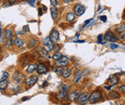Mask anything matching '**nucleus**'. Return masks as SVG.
I'll list each match as a JSON object with an SVG mask.
<instances>
[{
    "label": "nucleus",
    "instance_id": "f257e3e1",
    "mask_svg": "<svg viewBox=\"0 0 125 105\" xmlns=\"http://www.w3.org/2000/svg\"><path fill=\"white\" fill-rule=\"evenodd\" d=\"M102 95L99 91H94L91 93V94L89 95L88 97V102L90 104H94L96 103L101 99Z\"/></svg>",
    "mask_w": 125,
    "mask_h": 105
},
{
    "label": "nucleus",
    "instance_id": "f03ea898",
    "mask_svg": "<svg viewBox=\"0 0 125 105\" xmlns=\"http://www.w3.org/2000/svg\"><path fill=\"white\" fill-rule=\"evenodd\" d=\"M74 14L75 15L78 16V17H80L81 16L82 14H83V13L85 12V10H86V8L84 6H83L82 4H76L75 6H74Z\"/></svg>",
    "mask_w": 125,
    "mask_h": 105
},
{
    "label": "nucleus",
    "instance_id": "7ed1b4c3",
    "mask_svg": "<svg viewBox=\"0 0 125 105\" xmlns=\"http://www.w3.org/2000/svg\"><path fill=\"white\" fill-rule=\"evenodd\" d=\"M88 97H89V94L88 93H82L81 94H80L77 99V102L78 104L80 105H84L87 102V101L88 100Z\"/></svg>",
    "mask_w": 125,
    "mask_h": 105
},
{
    "label": "nucleus",
    "instance_id": "20e7f679",
    "mask_svg": "<svg viewBox=\"0 0 125 105\" xmlns=\"http://www.w3.org/2000/svg\"><path fill=\"white\" fill-rule=\"evenodd\" d=\"M43 44L45 45L48 52H51L53 49L54 45L52 44V41L50 39L49 37H47L46 38L43 39Z\"/></svg>",
    "mask_w": 125,
    "mask_h": 105
},
{
    "label": "nucleus",
    "instance_id": "39448f33",
    "mask_svg": "<svg viewBox=\"0 0 125 105\" xmlns=\"http://www.w3.org/2000/svg\"><path fill=\"white\" fill-rule=\"evenodd\" d=\"M13 79H15V81L17 83H23L25 81V75L20 72H15L13 75Z\"/></svg>",
    "mask_w": 125,
    "mask_h": 105
},
{
    "label": "nucleus",
    "instance_id": "423d86ee",
    "mask_svg": "<svg viewBox=\"0 0 125 105\" xmlns=\"http://www.w3.org/2000/svg\"><path fill=\"white\" fill-rule=\"evenodd\" d=\"M68 62H69V59L66 56H63L59 60L57 61L55 64L58 67H65L68 64Z\"/></svg>",
    "mask_w": 125,
    "mask_h": 105
},
{
    "label": "nucleus",
    "instance_id": "0eeeda50",
    "mask_svg": "<svg viewBox=\"0 0 125 105\" xmlns=\"http://www.w3.org/2000/svg\"><path fill=\"white\" fill-rule=\"evenodd\" d=\"M37 79H38V77L37 76H36V75L31 76L30 77H29L28 79H26L25 84L28 86H33L37 82Z\"/></svg>",
    "mask_w": 125,
    "mask_h": 105
},
{
    "label": "nucleus",
    "instance_id": "6e6552de",
    "mask_svg": "<svg viewBox=\"0 0 125 105\" xmlns=\"http://www.w3.org/2000/svg\"><path fill=\"white\" fill-rule=\"evenodd\" d=\"M49 37L53 42H57L59 40V32L57 30L53 29L51 31Z\"/></svg>",
    "mask_w": 125,
    "mask_h": 105
},
{
    "label": "nucleus",
    "instance_id": "1a4fd4ad",
    "mask_svg": "<svg viewBox=\"0 0 125 105\" xmlns=\"http://www.w3.org/2000/svg\"><path fill=\"white\" fill-rule=\"evenodd\" d=\"M104 39L106 40V41L114 42V41L117 40L118 38H117V37L115 36L112 32L109 31V32H106V34H105V36H104Z\"/></svg>",
    "mask_w": 125,
    "mask_h": 105
},
{
    "label": "nucleus",
    "instance_id": "9d476101",
    "mask_svg": "<svg viewBox=\"0 0 125 105\" xmlns=\"http://www.w3.org/2000/svg\"><path fill=\"white\" fill-rule=\"evenodd\" d=\"M37 71L38 74H43L48 72V68L44 64H40L37 67Z\"/></svg>",
    "mask_w": 125,
    "mask_h": 105
},
{
    "label": "nucleus",
    "instance_id": "9b49d317",
    "mask_svg": "<svg viewBox=\"0 0 125 105\" xmlns=\"http://www.w3.org/2000/svg\"><path fill=\"white\" fill-rule=\"evenodd\" d=\"M78 96H79L78 92L77 91H74V92H71V93L68 95V99L69 101H71V102H74V101L77 100V99H78Z\"/></svg>",
    "mask_w": 125,
    "mask_h": 105
},
{
    "label": "nucleus",
    "instance_id": "f8f14e48",
    "mask_svg": "<svg viewBox=\"0 0 125 105\" xmlns=\"http://www.w3.org/2000/svg\"><path fill=\"white\" fill-rule=\"evenodd\" d=\"M50 13H51V17L52 19L55 20L58 18V9L55 6H52L50 7Z\"/></svg>",
    "mask_w": 125,
    "mask_h": 105
},
{
    "label": "nucleus",
    "instance_id": "ddd939ff",
    "mask_svg": "<svg viewBox=\"0 0 125 105\" xmlns=\"http://www.w3.org/2000/svg\"><path fill=\"white\" fill-rule=\"evenodd\" d=\"M71 74V68L68 67H66L62 72V76L63 78H68L70 75Z\"/></svg>",
    "mask_w": 125,
    "mask_h": 105
},
{
    "label": "nucleus",
    "instance_id": "4468645a",
    "mask_svg": "<svg viewBox=\"0 0 125 105\" xmlns=\"http://www.w3.org/2000/svg\"><path fill=\"white\" fill-rule=\"evenodd\" d=\"M66 95H67V91L60 90V91L58 92V95L56 96V98H57V99H58V100H62V99H63L66 97Z\"/></svg>",
    "mask_w": 125,
    "mask_h": 105
},
{
    "label": "nucleus",
    "instance_id": "2eb2a0df",
    "mask_svg": "<svg viewBox=\"0 0 125 105\" xmlns=\"http://www.w3.org/2000/svg\"><path fill=\"white\" fill-rule=\"evenodd\" d=\"M14 44L17 47H22L24 46V41L22 39H20V38H16L15 40H14Z\"/></svg>",
    "mask_w": 125,
    "mask_h": 105
},
{
    "label": "nucleus",
    "instance_id": "dca6fc26",
    "mask_svg": "<svg viewBox=\"0 0 125 105\" xmlns=\"http://www.w3.org/2000/svg\"><path fill=\"white\" fill-rule=\"evenodd\" d=\"M37 64H30V65L28 66V67H27V72L28 73H32V72H34L35 70H37Z\"/></svg>",
    "mask_w": 125,
    "mask_h": 105
},
{
    "label": "nucleus",
    "instance_id": "f3484780",
    "mask_svg": "<svg viewBox=\"0 0 125 105\" xmlns=\"http://www.w3.org/2000/svg\"><path fill=\"white\" fill-rule=\"evenodd\" d=\"M109 82L111 83V85H116L119 82V79L115 76V75H111L109 77Z\"/></svg>",
    "mask_w": 125,
    "mask_h": 105
},
{
    "label": "nucleus",
    "instance_id": "a211bd4d",
    "mask_svg": "<svg viewBox=\"0 0 125 105\" xmlns=\"http://www.w3.org/2000/svg\"><path fill=\"white\" fill-rule=\"evenodd\" d=\"M81 77H82V72L80 70H77L74 74V81L75 83H77L81 79Z\"/></svg>",
    "mask_w": 125,
    "mask_h": 105
},
{
    "label": "nucleus",
    "instance_id": "6ab92c4d",
    "mask_svg": "<svg viewBox=\"0 0 125 105\" xmlns=\"http://www.w3.org/2000/svg\"><path fill=\"white\" fill-rule=\"evenodd\" d=\"M8 84H9V82H8V81L6 80V79L1 81H0V90H4V89L7 87Z\"/></svg>",
    "mask_w": 125,
    "mask_h": 105
},
{
    "label": "nucleus",
    "instance_id": "aec40b11",
    "mask_svg": "<svg viewBox=\"0 0 125 105\" xmlns=\"http://www.w3.org/2000/svg\"><path fill=\"white\" fill-rule=\"evenodd\" d=\"M75 14H74V13H72V12H70V13L67 14V15H66V20H67L68 22H73V21L75 19Z\"/></svg>",
    "mask_w": 125,
    "mask_h": 105
},
{
    "label": "nucleus",
    "instance_id": "412c9836",
    "mask_svg": "<svg viewBox=\"0 0 125 105\" xmlns=\"http://www.w3.org/2000/svg\"><path fill=\"white\" fill-rule=\"evenodd\" d=\"M109 96L111 98L117 99V98H119L120 97V94L118 92H117V91H111L110 93H109Z\"/></svg>",
    "mask_w": 125,
    "mask_h": 105
},
{
    "label": "nucleus",
    "instance_id": "4be33fe9",
    "mask_svg": "<svg viewBox=\"0 0 125 105\" xmlns=\"http://www.w3.org/2000/svg\"><path fill=\"white\" fill-rule=\"evenodd\" d=\"M36 45H37V41L35 39H31L27 44V47L29 48H33Z\"/></svg>",
    "mask_w": 125,
    "mask_h": 105
},
{
    "label": "nucleus",
    "instance_id": "5701e85b",
    "mask_svg": "<svg viewBox=\"0 0 125 105\" xmlns=\"http://www.w3.org/2000/svg\"><path fill=\"white\" fill-rule=\"evenodd\" d=\"M62 56H63V55H62L61 53L57 52H55L53 54V56H52V59L55 60V61H58V60H59Z\"/></svg>",
    "mask_w": 125,
    "mask_h": 105
},
{
    "label": "nucleus",
    "instance_id": "b1692460",
    "mask_svg": "<svg viewBox=\"0 0 125 105\" xmlns=\"http://www.w3.org/2000/svg\"><path fill=\"white\" fill-rule=\"evenodd\" d=\"M41 54L45 58H47V59H50V56L49 55V54H48V52L45 49H41Z\"/></svg>",
    "mask_w": 125,
    "mask_h": 105
},
{
    "label": "nucleus",
    "instance_id": "393cba45",
    "mask_svg": "<svg viewBox=\"0 0 125 105\" xmlns=\"http://www.w3.org/2000/svg\"><path fill=\"white\" fill-rule=\"evenodd\" d=\"M125 31V23L122 24V25H120V26H119V27L117 29V31L118 33H122V32Z\"/></svg>",
    "mask_w": 125,
    "mask_h": 105
},
{
    "label": "nucleus",
    "instance_id": "a878e982",
    "mask_svg": "<svg viewBox=\"0 0 125 105\" xmlns=\"http://www.w3.org/2000/svg\"><path fill=\"white\" fill-rule=\"evenodd\" d=\"M70 88H71V86L67 84H62L60 86V90H64V91H68L70 89Z\"/></svg>",
    "mask_w": 125,
    "mask_h": 105
},
{
    "label": "nucleus",
    "instance_id": "bb28decb",
    "mask_svg": "<svg viewBox=\"0 0 125 105\" xmlns=\"http://www.w3.org/2000/svg\"><path fill=\"white\" fill-rule=\"evenodd\" d=\"M12 31H11V30L7 29V30L5 31V37H6L7 39H9V38L12 37Z\"/></svg>",
    "mask_w": 125,
    "mask_h": 105
},
{
    "label": "nucleus",
    "instance_id": "cd10ccee",
    "mask_svg": "<svg viewBox=\"0 0 125 105\" xmlns=\"http://www.w3.org/2000/svg\"><path fill=\"white\" fill-rule=\"evenodd\" d=\"M63 70V67H58L56 69V70H55V73H56L58 75H60V74H62Z\"/></svg>",
    "mask_w": 125,
    "mask_h": 105
},
{
    "label": "nucleus",
    "instance_id": "c85d7f7f",
    "mask_svg": "<svg viewBox=\"0 0 125 105\" xmlns=\"http://www.w3.org/2000/svg\"><path fill=\"white\" fill-rule=\"evenodd\" d=\"M9 77V74H8V72H4V73H3V75H2V77H1V78L0 79V81H2V80H4V79H6L7 77Z\"/></svg>",
    "mask_w": 125,
    "mask_h": 105
},
{
    "label": "nucleus",
    "instance_id": "c756f323",
    "mask_svg": "<svg viewBox=\"0 0 125 105\" xmlns=\"http://www.w3.org/2000/svg\"><path fill=\"white\" fill-rule=\"evenodd\" d=\"M20 86H17V85H14V86H12V90L13 92H18V91H20Z\"/></svg>",
    "mask_w": 125,
    "mask_h": 105
},
{
    "label": "nucleus",
    "instance_id": "7c9ffc66",
    "mask_svg": "<svg viewBox=\"0 0 125 105\" xmlns=\"http://www.w3.org/2000/svg\"><path fill=\"white\" fill-rule=\"evenodd\" d=\"M102 40H103V35L102 34H99L97 37V42L101 44L102 42Z\"/></svg>",
    "mask_w": 125,
    "mask_h": 105
},
{
    "label": "nucleus",
    "instance_id": "2f4dec72",
    "mask_svg": "<svg viewBox=\"0 0 125 105\" xmlns=\"http://www.w3.org/2000/svg\"><path fill=\"white\" fill-rule=\"evenodd\" d=\"M118 47H119V46L117 44H110V48L111 49H117Z\"/></svg>",
    "mask_w": 125,
    "mask_h": 105
},
{
    "label": "nucleus",
    "instance_id": "473e14b6",
    "mask_svg": "<svg viewBox=\"0 0 125 105\" xmlns=\"http://www.w3.org/2000/svg\"><path fill=\"white\" fill-rule=\"evenodd\" d=\"M59 49H60V47H59V45L58 44H55V45H54V47H53V51H55V52H58V51H59Z\"/></svg>",
    "mask_w": 125,
    "mask_h": 105
},
{
    "label": "nucleus",
    "instance_id": "72a5a7b5",
    "mask_svg": "<svg viewBox=\"0 0 125 105\" xmlns=\"http://www.w3.org/2000/svg\"><path fill=\"white\" fill-rule=\"evenodd\" d=\"M50 3L52 6H57L58 5V1L57 0H50Z\"/></svg>",
    "mask_w": 125,
    "mask_h": 105
},
{
    "label": "nucleus",
    "instance_id": "f704fd0d",
    "mask_svg": "<svg viewBox=\"0 0 125 105\" xmlns=\"http://www.w3.org/2000/svg\"><path fill=\"white\" fill-rule=\"evenodd\" d=\"M12 39H9L8 40V42H7V44H6V45H7V47H9L11 45H12Z\"/></svg>",
    "mask_w": 125,
    "mask_h": 105
},
{
    "label": "nucleus",
    "instance_id": "c9c22d12",
    "mask_svg": "<svg viewBox=\"0 0 125 105\" xmlns=\"http://www.w3.org/2000/svg\"><path fill=\"white\" fill-rule=\"evenodd\" d=\"M27 2H28V4H30L31 6H34L35 2V0H29V1H27Z\"/></svg>",
    "mask_w": 125,
    "mask_h": 105
},
{
    "label": "nucleus",
    "instance_id": "e433bc0d",
    "mask_svg": "<svg viewBox=\"0 0 125 105\" xmlns=\"http://www.w3.org/2000/svg\"><path fill=\"white\" fill-rule=\"evenodd\" d=\"M100 19L103 22H106V20H107V18H106V16H101V17H100Z\"/></svg>",
    "mask_w": 125,
    "mask_h": 105
},
{
    "label": "nucleus",
    "instance_id": "4c0bfd02",
    "mask_svg": "<svg viewBox=\"0 0 125 105\" xmlns=\"http://www.w3.org/2000/svg\"><path fill=\"white\" fill-rule=\"evenodd\" d=\"M17 1V0H9V1H8V2H9V5H12V4H15Z\"/></svg>",
    "mask_w": 125,
    "mask_h": 105
},
{
    "label": "nucleus",
    "instance_id": "58836bf2",
    "mask_svg": "<svg viewBox=\"0 0 125 105\" xmlns=\"http://www.w3.org/2000/svg\"><path fill=\"white\" fill-rule=\"evenodd\" d=\"M119 90H120L121 92H122L125 93V85H122V86H120Z\"/></svg>",
    "mask_w": 125,
    "mask_h": 105
},
{
    "label": "nucleus",
    "instance_id": "ea45409f",
    "mask_svg": "<svg viewBox=\"0 0 125 105\" xmlns=\"http://www.w3.org/2000/svg\"><path fill=\"white\" fill-rule=\"evenodd\" d=\"M23 30L25 31V32L28 31H29V26H27V25H25V26H23Z\"/></svg>",
    "mask_w": 125,
    "mask_h": 105
},
{
    "label": "nucleus",
    "instance_id": "a19ab883",
    "mask_svg": "<svg viewBox=\"0 0 125 105\" xmlns=\"http://www.w3.org/2000/svg\"><path fill=\"white\" fill-rule=\"evenodd\" d=\"M25 33V31L23 30V31H20L17 32V33H16V34H17V35H22V34H24Z\"/></svg>",
    "mask_w": 125,
    "mask_h": 105
},
{
    "label": "nucleus",
    "instance_id": "79ce46f5",
    "mask_svg": "<svg viewBox=\"0 0 125 105\" xmlns=\"http://www.w3.org/2000/svg\"><path fill=\"white\" fill-rule=\"evenodd\" d=\"M92 20H93L92 19H88V20H86V21L85 22V26H86V25H88V24H89V22H91ZM84 26H83V27H84Z\"/></svg>",
    "mask_w": 125,
    "mask_h": 105
},
{
    "label": "nucleus",
    "instance_id": "37998d69",
    "mask_svg": "<svg viewBox=\"0 0 125 105\" xmlns=\"http://www.w3.org/2000/svg\"><path fill=\"white\" fill-rule=\"evenodd\" d=\"M38 13H39V15H40V16H41V15L43 14V10H42L41 8H39V9H38Z\"/></svg>",
    "mask_w": 125,
    "mask_h": 105
},
{
    "label": "nucleus",
    "instance_id": "c03bdc74",
    "mask_svg": "<svg viewBox=\"0 0 125 105\" xmlns=\"http://www.w3.org/2000/svg\"><path fill=\"white\" fill-rule=\"evenodd\" d=\"M48 86V81H45V82L43 83V87H45V86Z\"/></svg>",
    "mask_w": 125,
    "mask_h": 105
},
{
    "label": "nucleus",
    "instance_id": "a18cd8bd",
    "mask_svg": "<svg viewBox=\"0 0 125 105\" xmlns=\"http://www.w3.org/2000/svg\"><path fill=\"white\" fill-rule=\"evenodd\" d=\"M29 98L28 97H23L22 99V101H26V100H27V99H29Z\"/></svg>",
    "mask_w": 125,
    "mask_h": 105
},
{
    "label": "nucleus",
    "instance_id": "49530a36",
    "mask_svg": "<svg viewBox=\"0 0 125 105\" xmlns=\"http://www.w3.org/2000/svg\"><path fill=\"white\" fill-rule=\"evenodd\" d=\"M63 1L64 2H66V3H68V2H70L71 0H63Z\"/></svg>",
    "mask_w": 125,
    "mask_h": 105
},
{
    "label": "nucleus",
    "instance_id": "de8ad7c7",
    "mask_svg": "<svg viewBox=\"0 0 125 105\" xmlns=\"http://www.w3.org/2000/svg\"><path fill=\"white\" fill-rule=\"evenodd\" d=\"M43 9H44L45 11H46V10H47V7H46V6H45L44 5H43Z\"/></svg>",
    "mask_w": 125,
    "mask_h": 105
},
{
    "label": "nucleus",
    "instance_id": "09e8293b",
    "mask_svg": "<svg viewBox=\"0 0 125 105\" xmlns=\"http://www.w3.org/2000/svg\"><path fill=\"white\" fill-rule=\"evenodd\" d=\"M1 29L0 28V37H1Z\"/></svg>",
    "mask_w": 125,
    "mask_h": 105
},
{
    "label": "nucleus",
    "instance_id": "8fccbe9b",
    "mask_svg": "<svg viewBox=\"0 0 125 105\" xmlns=\"http://www.w3.org/2000/svg\"><path fill=\"white\" fill-rule=\"evenodd\" d=\"M100 9H101V6L99 5V9H98V11H99Z\"/></svg>",
    "mask_w": 125,
    "mask_h": 105
},
{
    "label": "nucleus",
    "instance_id": "3c124183",
    "mask_svg": "<svg viewBox=\"0 0 125 105\" xmlns=\"http://www.w3.org/2000/svg\"><path fill=\"white\" fill-rule=\"evenodd\" d=\"M0 51H1V47H0Z\"/></svg>",
    "mask_w": 125,
    "mask_h": 105
},
{
    "label": "nucleus",
    "instance_id": "603ef678",
    "mask_svg": "<svg viewBox=\"0 0 125 105\" xmlns=\"http://www.w3.org/2000/svg\"><path fill=\"white\" fill-rule=\"evenodd\" d=\"M0 24H1V22H0Z\"/></svg>",
    "mask_w": 125,
    "mask_h": 105
}]
</instances>
